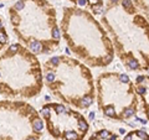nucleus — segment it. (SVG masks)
Listing matches in <instances>:
<instances>
[{
  "instance_id": "nucleus-3",
  "label": "nucleus",
  "mask_w": 149,
  "mask_h": 140,
  "mask_svg": "<svg viewBox=\"0 0 149 140\" xmlns=\"http://www.w3.org/2000/svg\"><path fill=\"white\" fill-rule=\"evenodd\" d=\"M8 14L19 44L36 56L51 55L61 44L57 10L49 0H17Z\"/></svg>"
},
{
  "instance_id": "nucleus-11",
  "label": "nucleus",
  "mask_w": 149,
  "mask_h": 140,
  "mask_svg": "<svg viewBox=\"0 0 149 140\" xmlns=\"http://www.w3.org/2000/svg\"><path fill=\"white\" fill-rule=\"evenodd\" d=\"M87 140H122L118 134L111 132L108 129H98L90 135Z\"/></svg>"
},
{
  "instance_id": "nucleus-13",
  "label": "nucleus",
  "mask_w": 149,
  "mask_h": 140,
  "mask_svg": "<svg viewBox=\"0 0 149 140\" xmlns=\"http://www.w3.org/2000/svg\"><path fill=\"white\" fill-rule=\"evenodd\" d=\"M9 44V35L6 31V26L0 16V51H3Z\"/></svg>"
},
{
  "instance_id": "nucleus-2",
  "label": "nucleus",
  "mask_w": 149,
  "mask_h": 140,
  "mask_svg": "<svg viewBox=\"0 0 149 140\" xmlns=\"http://www.w3.org/2000/svg\"><path fill=\"white\" fill-rule=\"evenodd\" d=\"M61 36L74 58L90 68H104L113 62L114 49L103 25L92 12L66 6L60 20Z\"/></svg>"
},
{
  "instance_id": "nucleus-14",
  "label": "nucleus",
  "mask_w": 149,
  "mask_h": 140,
  "mask_svg": "<svg viewBox=\"0 0 149 140\" xmlns=\"http://www.w3.org/2000/svg\"><path fill=\"white\" fill-rule=\"evenodd\" d=\"M132 1L134 6L143 14L147 21L149 22V0H132Z\"/></svg>"
},
{
  "instance_id": "nucleus-5",
  "label": "nucleus",
  "mask_w": 149,
  "mask_h": 140,
  "mask_svg": "<svg viewBox=\"0 0 149 140\" xmlns=\"http://www.w3.org/2000/svg\"><path fill=\"white\" fill-rule=\"evenodd\" d=\"M42 66L21 44H11L0 53V94L5 99H32L42 92Z\"/></svg>"
},
{
  "instance_id": "nucleus-8",
  "label": "nucleus",
  "mask_w": 149,
  "mask_h": 140,
  "mask_svg": "<svg viewBox=\"0 0 149 140\" xmlns=\"http://www.w3.org/2000/svg\"><path fill=\"white\" fill-rule=\"evenodd\" d=\"M45 129L55 140H85L90 123L80 110L63 103L49 102L39 110Z\"/></svg>"
},
{
  "instance_id": "nucleus-6",
  "label": "nucleus",
  "mask_w": 149,
  "mask_h": 140,
  "mask_svg": "<svg viewBox=\"0 0 149 140\" xmlns=\"http://www.w3.org/2000/svg\"><path fill=\"white\" fill-rule=\"evenodd\" d=\"M96 103L101 114L113 122H127L134 118L141 103L134 82L125 73L103 72L96 78Z\"/></svg>"
},
{
  "instance_id": "nucleus-9",
  "label": "nucleus",
  "mask_w": 149,
  "mask_h": 140,
  "mask_svg": "<svg viewBox=\"0 0 149 140\" xmlns=\"http://www.w3.org/2000/svg\"><path fill=\"white\" fill-rule=\"evenodd\" d=\"M137 96L139 98L141 108L146 118L149 122V74H141L134 81Z\"/></svg>"
},
{
  "instance_id": "nucleus-7",
  "label": "nucleus",
  "mask_w": 149,
  "mask_h": 140,
  "mask_svg": "<svg viewBox=\"0 0 149 140\" xmlns=\"http://www.w3.org/2000/svg\"><path fill=\"white\" fill-rule=\"evenodd\" d=\"M45 124L40 112L26 100H0V140H41Z\"/></svg>"
},
{
  "instance_id": "nucleus-4",
  "label": "nucleus",
  "mask_w": 149,
  "mask_h": 140,
  "mask_svg": "<svg viewBox=\"0 0 149 140\" xmlns=\"http://www.w3.org/2000/svg\"><path fill=\"white\" fill-rule=\"evenodd\" d=\"M44 86L60 103L85 110L96 100V82L91 68L67 55L50 57L42 64Z\"/></svg>"
},
{
  "instance_id": "nucleus-10",
  "label": "nucleus",
  "mask_w": 149,
  "mask_h": 140,
  "mask_svg": "<svg viewBox=\"0 0 149 140\" xmlns=\"http://www.w3.org/2000/svg\"><path fill=\"white\" fill-rule=\"evenodd\" d=\"M68 1L73 3V6L85 9L88 10L90 12H92L93 15H98L102 14L104 8V1L103 0H68Z\"/></svg>"
},
{
  "instance_id": "nucleus-12",
  "label": "nucleus",
  "mask_w": 149,
  "mask_h": 140,
  "mask_svg": "<svg viewBox=\"0 0 149 140\" xmlns=\"http://www.w3.org/2000/svg\"><path fill=\"white\" fill-rule=\"evenodd\" d=\"M122 140H149V133L144 129H134L125 134Z\"/></svg>"
},
{
  "instance_id": "nucleus-1",
  "label": "nucleus",
  "mask_w": 149,
  "mask_h": 140,
  "mask_svg": "<svg viewBox=\"0 0 149 140\" xmlns=\"http://www.w3.org/2000/svg\"><path fill=\"white\" fill-rule=\"evenodd\" d=\"M101 24L127 71H149V22L132 0H106Z\"/></svg>"
}]
</instances>
